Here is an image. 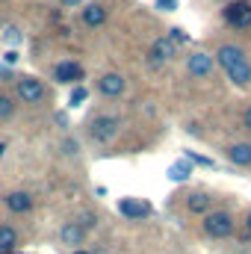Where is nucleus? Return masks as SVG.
Listing matches in <instances>:
<instances>
[{
    "instance_id": "f257e3e1",
    "label": "nucleus",
    "mask_w": 251,
    "mask_h": 254,
    "mask_svg": "<svg viewBox=\"0 0 251 254\" xmlns=\"http://www.w3.org/2000/svg\"><path fill=\"white\" fill-rule=\"evenodd\" d=\"M219 65L228 71V77L237 83V86H249L251 83V65L246 60V54L237 48V45H222L219 54H216Z\"/></svg>"
},
{
    "instance_id": "f03ea898",
    "label": "nucleus",
    "mask_w": 251,
    "mask_h": 254,
    "mask_svg": "<svg viewBox=\"0 0 251 254\" xmlns=\"http://www.w3.org/2000/svg\"><path fill=\"white\" fill-rule=\"evenodd\" d=\"M119 127H122V122H119L116 116H98V119H92V125H89V136H92L95 142L107 145V142H113V139L119 136Z\"/></svg>"
},
{
    "instance_id": "7ed1b4c3",
    "label": "nucleus",
    "mask_w": 251,
    "mask_h": 254,
    "mask_svg": "<svg viewBox=\"0 0 251 254\" xmlns=\"http://www.w3.org/2000/svg\"><path fill=\"white\" fill-rule=\"evenodd\" d=\"M204 231H207L213 240L231 237V234H234V219H231V213H210V216L204 219Z\"/></svg>"
},
{
    "instance_id": "20e7f679",
    "label": "nucleus",
    "mask_w": 251,
    "mask_h": 254,
    "mask_svg": "<svg viewBox=\"0 0 251 254\" xmlns=\"http://www.w3.org/2000/svg\"><path fill=\"white\" fill-rule=\"evenodd\" d=\"M45 83L42 80H36V77H21L18 80V98L24 101V104H39V101H45Z\"/></svg>"
},
{
    "instance_id": "39448f33",
    "label": "nucleus",
    "mask_w": 251,
    "mask_h": 254,
    "mask_svg": "<svg viewBox=\"0 0 251 254\" xmlns=\"http://www.w3.org/2000/svg\"><path fill=\"white\" fill-rule=\"evenodd\" d=\"M225 21H228L231 27H237V30L251 27V3L237 0V3H231V6H225Z\"/></svg>"
},
{
    "instance_id": "423d86ee",
    "label": "nucleus",
    "mask_w": 251,
    "mask_h": 254,
    "mask_svg": "<svg viewBox=\"0 0 251 254\" xmlns=\"http://www.w3.org/2000/svg\"><path fill=\"white\" fill-rule=\"evenodd\" d=\"M172 57H175V42H172L169 36H163V39H157V42L151 45V54H148L151 65H163V63H169Z\"/></svg>"
},
{
    "instance_id": "0eeeda50",
    "label": "nucleus",
    "mask_w": 251,
    "mask_h": 254,
    "mask_svg": "<svg viewBox=\"0 0 251 254\" xmlns=\"http://www.w3.org/2000/svg\"><path fill=\"white\" fill-rule=\"evenodd\" d=\"M189 77H210L213 74V57L210 54H192L187 60Z\"/></svg>"
},
{
    "instance_id": "6e6552de",
    "label": "nucleus",
    "mask_w": 251,
    "mask_h": 254,
    "mask_svg": "<svg viewBox=\"0 0 251 254\" xmlns=\"http://www.w3.org/2000/svg\"><path fill=\"white\" fill-rule=\"evenodd\" d=\"M119 213L127 219H145L151 213V204H145L139 198H125V201H119Z\"/></svg>"
},
{
    "instance_id": "1a4fd4ad",
    "label": "nucleus",
    "mask_w": 251,
    "mask_h": 254,
    "mask_svg": "<svg viewBox=\"0 0 251 254\" xmlns=\"http://www.w3.org/2000/svg\"><path fill=\"white\" fill-rule=\"evenodd\" d=\"M83 240H86V231H83L80 222H65L60 228V243L63 246H83Z\"/></svg>"
},
{
    "instance_id": "9d476101",
    "label": "nucleus",
    "mask_w": 251,
    "mask_h": 254,
    "mask_svg": "<svg viewBox=\"0 0 251 254\" xmlns=\"http://www.w3.org/2000/svg\"><path fill=\"white\" fill-rule=\"evenodd\" d=\"M98 89H101V95H107V98H119V95L125 92V77H122V74H104V77L98 80Z\"/></svg>"
},
{
    "instance_id": "9b49d317",
    "label": "nucleus",
    "mask_w": 251,
    "mask_h": 254,
    "mask_svg": "<svg viewBox=\"0 0 251 254\" xmlns=\"http://www.w3.org/2000/svg\"><path fill=\"white\" fill-rule=\"evenodd\" d=\"M54 77L60 83H77V80H83V68L77 63H60L54 68Z\"/></svg>"
},
{
    "instance_id": "f8f14e48",
    "label": "nucleus",
    "mask_w": 251,
    "mask_h": 254,
    "mask_svg": "<svg viewBox=\"0 0 251 254\" xmlns=\"http://www.w3.org/2000/svg\"><path fill=\"white\" fill-rule=\"evenodd\" d=\"M6 207L12 213H27V210H33V195L30 192H9L6 195Z\"/></svg>"
},
{
    "instance_id": "ddd939ff",
    "label": "nucleus",
    "mask_w": 251,
    "mask_h": 254,
    "mask_svg": "<svg viewBox=\"0 0 251 254\" xmlns=\"http://www.w3.org/2000/svg\"><path fill=\"white\" fill-rule=\"evenodd\" d=\"M107 21V9L101 6V3H89L86 9H83V24H89V27H101Z\"/></svg>"
},
{
    "instance_id": "4468645a",
    "label": "nucleus",
    "mask_w": 251,
    "mask_h": 254,
    "mask_svg": "<svg viewBox=\"0 0 251 254\" xmlns=\"http://www.w3.org/2000/svg\"><path fill=\"white\" fill-rule=\"evenodd\" d=\"M228 157H231V163H237V166H251V145L249 142L231 145V148H228Z\"/></svg>"
},
{
    "instance_id": "2eb2a0df",
    "label": "nucleus",
    "mask_w": 251,
    "mask_h": 254,
    "mask_svg": "<svg viewBox=\"0 0 251 254\" xmlns=\"http://www.w3.org/2000/svg\"><path fill=\"white\" fill-rule=\"evenodd\" d=\"M189 175H192V163H189V160H181V163L169 166V181H175V184L189 181Z\"/></svg>"
},
{
    "instance_id": "dca6fc26",
    "label": "nucleus",
    "mask_w": 251,
    "mask_h": 254,
    "mask_svg": "<svg viewBox=\"0 0 251 254\" xmlns=\"http://www.w3.org/2000/svg\"><path fill=\"white\" fill-rule=\"evenodd\" d=\"M187 207H189V213H204L210 207V195L207 192H192L187 198Z\"/></svg>"
},
{
    "instance_id": "f3484780",
    "label": "nucleus",
    "mask_w": 251,
    "mask_h": 254,
    "mask_svg": "<svg viewBox=\"0 0 251 254\" xmlns=\"http://www.w3.org/2000/svg\"><path fill=\"white\" fill-rule=\"evenodd\" d=\"M15 243H18V234H15V228H9V225H0V252H9Z\"/></svg>"
},
{
    "instance_id": "a211bd4d",
    "label": "nucleus",
    "mask_w": 251,
    "mask_h": 254,
    "mask_svg": "<svg viewBox=\"0 0 251 254\" xmlns=\"http://www.w3.org/2000/svg\"><path fill=\"white\" fill-rule=\"evenodd\" d=\"M12 113H15V104H12V98H6V95H0V122H6V119H12Z\"/></svg>"
},
{
    "instance_id": "6ab92c4d",
    "label": "nucleus",
    "mask_w": 251,
    "mask_h": 254,
    "mask_svg": "<svg viewBox=\"0 0 251 254\" xmlns=\"http://www.w3.org/2000/svg\"><path fill=\"white\" fill-rule=\"evenodd\" d=\"M83 101H86V89H83V86H74V92H71L68 104H71V107H80Z\"/></svg>"
},
{
    "instance_id": "aec40b11",
    "label": "nucleus",
    "mask_w": 251,
    "mask_h": 254,
    "mask_svg": "<svg viewBox=\"0 0 251 254\" xmlns=\"http://www.w3.org/2000/svg\"><path fill=\"white\" fill-rule=\"evenodd\" d=\"M187 160H189V163H198V166L213 169V160H207V157H201V154H192V151H187Z\"/></svg>"
},
{
    "instance_id": "412c9836",
    "label": "nucleus",
    "mask_w": 251,
    "mask_h": 254,
    "mask_svg": "<svg viewBox=\"0 0 251 254\" xmlns=\"http://www.w3.org/2000/svg\"><path fill=\"white\" fill-rule=\"evenodd\" d=\"M169 39H172L175 45H184V42H189V36L184 33V30H178V27H175V30H169Z\"/></svg>"
},
{
    "instance_id": "4be33fe9",
    "label": "nucleus",
    "mask_w": 251,
    "mask_h": 254,
    "mask_svg": "<svg viewBox=\"0 0 251 254\" xmlns=\"http://www.w3.org/2000/svg\"><path fill=\"white\" fill-rule=\"evenodd\" d=\"M95 222H98V219H95V213H86V216L80 219V225H83V231H89V228H92Z\"/></svg>"
},
{
    "instance_id": "5701e85b",
    "label": "nucleus",
    "mask_w": 251,
    "mask_h": 254,
    "mask_svg": "<svg viewBox=\"0 0 251 254\" xmlns=\"http://www.w3.org/2000/svg\"><path fill=\"white\" fill-rule=\"evenodd\" d=\"M157 6L166 9V12H175V9H178V0H157Z\"/></svg>"
},
{
    "instance_id": "b1692460",
    "label": "nucleus",
    "mask_w": 251,
    "mask_h": 254,
    "mask_svg": "<svg viewBox=\"0 0 251 254\" xmlns=\"http://www.w3.org/2000/svg\"><path fill=\"white\" fill-rule=\"evenodd\" d=\"M63 148H65V154H77V142H74V139H65Z\"/></svg>"
},
{
    "instance_id": "393cba45",
    "label": "nucleus",
    "mask_w": 251,
    "mask_h": 254,
    "mask_svg": "<svg viewBox=\"0 0 251 254\" xmlns=\"http://www.w3.org/2000/svg\"><path fill=\"white\" fill-rule=\"evenodd\" d=\"M18 39H21V36H18V30H9V36H6V42H12V45H18Z\"/></svg>"
},
{
    "instance_id": "a878e982",
    "label": "nucleus",
    "mask_w": 251,
    "mask_h": 254,
    "mask_svg": "<svg viewBox=\"0 0 251 254\" xmlns=\"http://www.w3.org/2000/svg\"><path fill=\"white\" fill-rule=\"evenodd\" d=\"M3 60H6V63H15V60H18V54H15V51H6V57H3Z\"/></svg>"
},
{
    "instance_id": "bb28decb",
    "label": "nucleus",
    "mask_w": 251,
    "mask_h": 254,
    "mask_svg": "<svg viewBox=\"0 0 251 254\" xmlns=\"http://www.w3.org/2000/svg\"><path fill=\"white\" fill-rule=\"evenodd\" d=\"M60 3H63V6H80L83 0H60Z\"/></svg>"
},
{
    "instance_id": "cd10ccee",
    "label": "nucleus",
    "mask_w": 251,
    "mask_h": 254,
    "mask_svg": "<svg viewBox=\"0 0 251 254\" xmlns=\"http://www.w3.org/2000/svg\"><path fill=\"white\" fill-rule=\"evenodd\" d=\"M246 127L251 130V107H249V113H246Z\"/></svg>"
},
{
    "instance_id": "c85d7f7f",
    "label": "nucleus",
    "mask_w": 251,
    "mask_h": 254,
    "mask_svg": "<svg viewBox=\"0 0 251 254\" xmlns=\"http://www.w3.org/2000/svg\"><path fill=\"white\" fill-rule=\"evenodd\" d=\"M71 254H89V252H83V249H77V252H71Z\"/></svg>"
},
{
    "instance_id": "c756f323",
    "label": "nucleus",
    "mask_w": 251,
    "mask_h": 254,
    "mask_svg": "<svg viewBox=\"0 0 251 254\" xmlns=\"http://www.w3.org/2000/svg\"><path fill=\"white\" fill-rule=\"evenodd\" d=\"M249 231H251V216H249Z\"/></svg>"
}]
</instances>
